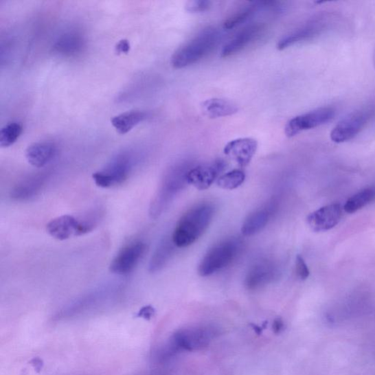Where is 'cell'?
<instances>
[{
    "mask_svg": "<svg viewBox=\"0 0 375 375\" xmlns=\"http://www.w3.org/2000/svg\"><path fill=\"white\" fill-rule=\"evenodd\" d=\"M146 245L141 241L131 242L117 253L110 264V271L119 275L127 274L135 269L144 255Z\"/></svg>",
    "mask_w": 375,
    "mask_h": 375,
    "instance_id": "10",
    "label": "cell"
},
{
    "mask_svg": "<svg viewBox=\"0 0 375 375\" xmlns=\"http://www.w3.org/2000/svg\"><path fill=\"white\" fill-rule=\"evenodd\" d=\"M215 327L200 326L178 330L169 343L159 352L158 359H166L179 351H194L204 349L217 336Z\"/></svg>",
    "mask_w": 375,
    "mask_h": 375,
    "instance_id": "2",
    "label": "cell"
},
{
    "mask_svg": "<svg viewBox=\"0 0 375 375\" xmlns=\"http://www.w3.org/2000/svg\"><path fill=\"white\" fill-rule=\"evenodd\" d=\"M212 7V2L206 0H192L185 5V10L190 13H203Z\"/></svg>",
    "mask_w": 375,
    "mask_h": 375,
    "instance_id": "28",
    "label": "cell"
},
{
    "mask_svg": "<svg viewBox=\"0 0 375 375\" xmlns=\"http://www.w3.org/2000/svg\"><path fill=\"white\" fill-rule=\"evenodd\" d=\"M46 178L43 175H36L19 183L11 191L10 196L17 201H26L35 197L42 190Z\"/></svg>",
    "mask_w": 375,
    "mask_h": 375,
    "instance_id": "19",
    "label": "cell"
},
{
    "mask_svg": "<svg viewBox=\"0 0 375 375\" xmlns=\"http://www.w3.org/2000/svg\"><path fill=\"white\" fill-rule=\"evenodd\" d=\"M337 113L332 106L316 109L313 111L296 116L286 124L284 132L288 137H295L302 132L321 126L332 120Z\"/></svg>",
    "mask_w": 375,
    "mask_h": 375,
    "instance_id": "8",
    "label": "cell"
},
{
    "mask_svg": "<svg viewBox=\"0 0 375 375\" xmlns=\"http://www.w3.org/2000/svg\"><path fill=\"white\" fill-rule=\"evenodd\" d=\"M225 168L226 163L222 159L200 165V166L191 168L188 172L187 182L198 190H206L212 186Z\"/></svg>",
    "mask_w": 375,
    "mask_h": 375,
    "instance_id": "9",
    "label": "cell"
},
{
    "mask_svg": "<svg viewBox=\"0 0 375 375\" xmlns=\"http://www.w3.org/2000/svg\"><path fill=\"white\" fill-rule=\"evenodd\" d=\"M258 147V141L252 138H239L227 143L224 149L226 156L235 161L240 167L248 166Z\"/></svg>",
    "mask_w": 375,
    "mask_h": 375,
    "instance_id": "13",
    "label": "cell"
},
{
    "mask_svg": "<svg viewBox=\"0 0 375 375\" xmlns=\"http://www.w3.org/2000/svg\"><path fill=\"white\" fill-rule=\"evenodd\" d=\"M57 148L54 143L47 141L33 143L26 150V158L32 167H45L56 155Z\"/></svg>",
    "mask_w": 375,
    "mask_h": 375,
    "instance_id": "17",
    "label": "cell"
},
{
    "mask_svg": "<svg viewBox=\"0 0 375 375\" xmlns=\"http://www.w3.org/2000/svg\"><path fill=\"white\" fill-rule=\"evenodd\" d=\"M295 271L297 277L302 280H306L310 277V270H308L306 263L301 255H297L296 257Z\"/></svg>",
    "mask_w": 375,
    "mask_h": 375,
    "instance_id": "29",
    "label": "cell"
},
{
    "mask_svg": "<svg viewBox=\"0 0 375 375\" xmlns=\"http://www.w3.org/2000/svg\"><path fill=\"white\" fill-rule=\"evenodd\" d=\"M23 127L20 123L11 122L0 130V146L8 148L13 146L22 133Z\"/></svg>",
    "mask_w": 375,
    "mask_h": 375,
    "instance_id": "26",
    "label": "cell"
},
{
    "mask_svg": "<svg viewBox=\"0 0 375 375\" xmlns=\"http://www.w3.org/2000/svg\"><path fill=\"white\" fill-rule=\"evenodd\" d=\"M266 3L267 2L253 3L247 7L240 10L237 13L231 15L225 21L224 28L225 30H231L245 23V22L255 14L260 8L264 7Z\"/></svg>",
    "mask_w": 375,
    "mask_h": 375,
    "instance_id": "24",
    "label": "cell"
},
{
    "mask_svg": "<svg viewBox=\"0 0 375 375\" xmlns=\"http://www.w3.org/2000/svg\"><path fill=\"white\" fill-rule=\"evenodd\" d=\"M245 179V173L236 170L220 176L217 181V185L220 189L234 190L244 183Z\"/></svg>",
    "mask_w": 375,
    "mask_h": 375,
    "instance_id": "27",
    "label": "cell"
},
{
    "mask_svg": "<svg viewBox=\"0 0 375 375\" xmlns=\"http://www.w3.org/2000/svg\"><path fill=\"white\" fill-rule=\"evenodd\" d=\"M135 159L128 152L118 154L102 171L93 174L95 184L101 188H110L124 183L133 169Z\"/></svg>",
    "mask_w": 375,
    "mask_h": 375,
    "instance_id": "7",
    "label": "cell"
},
{
    "mask_svg": "<svg viewBox=\"0 0 375 375\" xmlns=\"http://www.w3.org/2000/svg\"><path fill=\"white\" fill-rule=\"evenodd\" d=\"M118 54H127L130 50V43L128 40L124 39L120 41L115 47Z\"/></svg>",
    "mask_w": 375,
    "mask_h": 375,
    "instance_id": "30",
    "label": "cell"
},
{
    "mask_svg": "<svg viewBox=\"0 0 375 375\" xmlns=\"http://www.w3.org/2000/svg\"><path fill=\"white\" fill-rule=\"evenodd\" d=\"M374 68H375V57H374Z\"/></svg>",
    "mask_w": 375,
    "mask_h": 375,
    "instance_id": "33",
    "label": "cell"
},
{
    "mask_svg": "<svg viewBox=\"0 0 375 375\" xmlns=\"http://www.w3.org/2000/svg\"><path fill=\"white\" fill-rule=\"evenodd\" d=\"M202 111L209 118H219L234 115L238 107L234 102L222 98L207 99L202 104Z\"/></svg>",
    "mask_w": 375,
    "mask_h": 375,
    "instance_id": "20",
    "label": "cell"
},
{
    "mask_svg": "<svg viewBox=\"0 0 375 375\" xmlns=\"http://www.w3.org/2000/svg\"><path fill=\"white\" fill-rule=\"evenodd\" d=\"M374 198V189L369 188V189L360 191L348 198L344 207L345 211L348 214H354L372 203Z\"/></svg>",
    "mask_w": 375,
    "mask_h": 375,
    "instance_id": "25",
    "label": "cell"
},
{
    "mask_svg": "<svg viewBox=\"0 0 375 375\" xmlns=\"http://www.w3.org/2000/svg\"><path fill=\"white\" fill-rule=\"evenodd\" d=\"M271 213L269 208H262L249 214L242 225V234L250 237L260 233L268 225Z\"/></svg>",
    "mask_w": 375,
    "mask_h": 375,
    "instance_id": "21",
    "label": "cell"
},
{
    "mask_svg": "<svg viewBox=\"0 0 375 375\" xmlns=\"http://www.w3.org/2000/svg\"><path fill=\"white\" fill-rule=\"evenodd\" d=\"M240 248L241 242L237 238L220 242L207 252L198 266V274L207 277L228 266L236 258Z\"/></svg>",
    "mask_w": 375,
    "mask_h": 375,
    "instance_id": "5",
    "label": "cell"
},
{
    "mask_svg": "<svg viewBox=\"0 0 375 375\" xmlns=\"http://www.w3.org/2000/svg\"><path fill=\"white\" fill-rule=\"evenodd\" d=\"M140 313L143 316L150 317L154 314V310L151 306H148L143 308Z\"/></svg>",
    "mask_w": 375,
    "mask_h": 375,
    "instance_id": "32",
    "label": "cell"
},
{
    "mask_svg": "<svg viewBox=\"0 0 375 375\" xmlns=\"http://www.w3.org/2000/svg\"><path fill=\"white\" fill-rule=\"evenodd\" d=\"M172 240L164 239L154 252L149 263V271L156 273L161 271L169 262L173 255Z\"/></svg>",
    "mask_w": 375,
    "mask_h": 375,
    "instance_id": "23",
    "label": "cell"
},
{
    "mask_svg": "<svg viewBox=\"0 0 375 375\" xmlns=\"http://www.w3.org/2000/svg\"><path fill=\"white\" fill-rule=\"evenodd\" d=\"M375 114V107L366 106L352 112L339 121L330 132V137L335 143H343L354 139L370 123Z\"/></svg>",
    "mask_w": 375,
    "mask_h": 375,
    "instance_id": "6",
    "label": "cell"
},
{
    "mask_svg": "<svg viewBox=\"0 0 375 375\" xmlns=\"http://www.w3.org/2000/svg\"><path fill=\"white\" fill-rule=\"evenodd\" d=\"M343 211L339 204H332L321 207L307 217L310 228L317 231H326L333 229L340 222Z\"/></svg>",
    "mask_w": 375,
    "mask_h": 375,
    "instance_id": "12",
    "label": "cell"
},
{
    "mask_svg": "<svg viewBox=\"0 0 375 375\" xmlns=\"http://www.w3.org/2000/svg\"><path fill=\"white\" fill-rule=\"evenodd\" d=\"M214 214V206L208 203L190 208L176 225L172 238L174 246L183 248L193 245L211 225Z\"/></svg>",
    "mask_w": 375,
    "mask_h": 375,
    "instance_id": "1",
    "label": "cell"
},
{
    "mask_svg": "<svg viewBox=\"0 0 375 375\" xmlns=\"http://www.w3.org/2000/svg\"><path fill=\"white\" fill-rule=\"evenodd\" d=\"M48 234L59 240L86 234L81 219L69 215L55 218L47 225Z\"/></svg>",
    "mask_w": 375,
    "mask_h": 375,
    "instance_id": "11",
    "label": "cell"
},
{
    "mask_svg": "<svg viewBox=\"0 0 375 375\" xmlns=\"http://www.w3.org/2000/svg\"><path fill=\"white\" fill-rule=\"evenodd\" d=\"M277 273V270L271 262H259L249 269L247 275V288L251 291L259 289L271 282Z\"/></svg>",
    "mask_w": 375,
    "mask_h": 375,
    "instance_id": "16",
    "label": "cell"
},
{
    "mask_svg": "<svg viewBox=\"0 0 375 375\" xmlns=\"http://www.w3.org/2000/svg\"><path fill=\"white\" fill-rule=\"evenodd\" d=\"M219 32L207 27L172 55L171 63L174 69H181L201 61L218 45Z\"/></svg>",
    "mask_w": 375,
    "mask_h": 375,
    "instance_id": "3",
    "label": "cell"
},
{
    "mask_svg": "<svg viewBox=\"0 0 375 375\" xmlns=\"http://www.w3.org/2000/svg\"><path fill=\"white\" fill-rule=\"evenodd\" d=\"M85 42L79 33L70 32L62 35L54 43V50L65 57H74L80 54Z\"/></svg>",
    "mask_w": 375,
    "mask_h": 375,
    "instance_id": "18",
    "label": "cell"
},
{
    "mask_svg": "<svg viewBox=\"0 0 375 375\" xmlns=\"http://www.w3.org/2000/svg\"><path fill=\"white\" fill-rule=\"evenodd\" d=\"M147 117L146 113L134 110L115 116L111 120V123L120 135H126L146 120Z\"/></svg>",
    "mask_w": 375,
    "mask_h": 375,
    "instance_id": "22",
    "label": "cell"
},
{
    "mask_svg": "<svg viewBox=\"0 0 375 375\" xmlns=\"http://www.w3.org/2000/svg\"><path fill=\"white\" fill-rule=\"evenodd\" d=\"M326 29V22L322 19H315L289 33L282 38L277 44L279 50H284L297 43L311 40L321 35Z\"/></svg>",
    "mask_w": 375,
    "mask_h": 375,
    "instance_id": "14",
    "label": "cell"
},
{
    "mask_svg": "<svg viewBox=\"0 0 375 375\" xmlns=\"http://www.w3.org/2000/svg\"><path fill=\"white\" fill-rule=\"evenodd\" d=\"M262 30L263 25L261 24H253L245 27L226 44L220 55L223 58H229L241 52L255 41Z\"/></svg>",
    "mask_w": 375,
    "mask_h": 375,
    "instance_id": "15",
    "label": "cell"
},
{
    "mask_svg": "<svg viewBox=\"0 0 375 375\" xmlns=\"http://www.w3.org/2000/svg\"><path fill=\"white\" fill-rule=\"evenodd\" d=\"M284 328V324L281 318L275 319L273 323V330L275 334H280Z\"/></svg>",
    "mask_w": 375,
    "mask_h": 375,
    "instance_id": "31",
    "label": "cell"
},
{
    "mask_svg": "<svg viewBox=\"0 0 375 375\" xmlns=\"http://www.w3.org/2000/svg\"><path fill=\"white\" fill-rule=\"evenodd\" d=\"M190 169L185 163L175 165L170 168L162 181L159 190L150 207V215L157 218L168 207L174 196L184 189L187 182V174Z\"/></svg>",
    "mask_w": 375,
    "mask_h": 375,
    "instance_id": "4",
    "label": "cell"
}]
</instances>
